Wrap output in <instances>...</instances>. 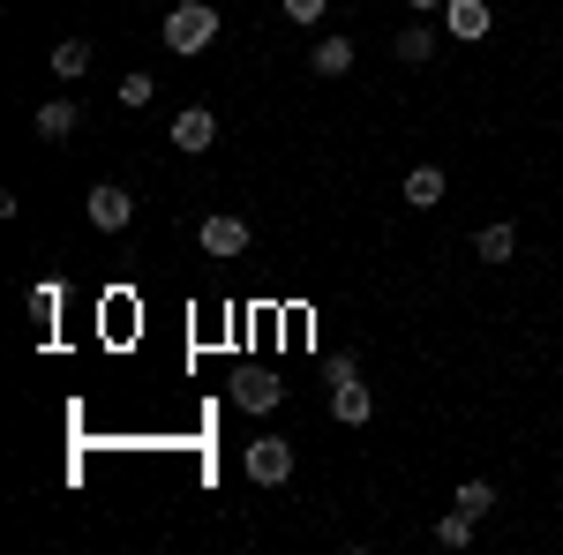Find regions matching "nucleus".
Masks as SVG:
<instances>
[{
    "label": "nucleus",
    "mask_w": 563,
    "mask_h": 555,
    "mask_svg": "<svg viewBox=\"0 0 563 555\" xmlns=\"http://www.w3.org/2000/svg\"><path fill=\"white\" fill-rule=\"evenodd\" d=\"M218 45V8L211 0H174V8H166V53H188V60H196V53H211Z\"/></svg>",
    "instance_id": "f257e3e1"
},
{
    "label": "nucleus",
    "mask_w": 563,
    "mask_h": 555,
    "mask_svg": "<svg viewBox=\"0 0 563 555\" xmlns=\"http://www.w3.org/2000/svg\"><path fill=\"white\" fill-rule=\"evenodd\" d=\"M368 413H376V398H368V384H361V368L339 360V368H331V421L339 428H368Z\"/></svg>",
    "instance_id": "f03ea898"
},
{
    "label": "nucleus",
    "mask_w": 563,
    "mask_h": 555,
    "mask_svg": "<svg viewBox=\"0 0 563 555\" xmlns=\"http://www.w3.org/2000/svg\"><path fill=\"white\" fill-rule=\"evenodd\" d=\"M84 218L98 225V233H129V218H135V196L121 188V180H98L84 196Z\"/></svg>",
    "instance_id": "7ed1b4c3"
},
{
    "label": "nucleus",
    "mask_w": 563,
    "mask_h": 555,
    "mask_svg": "<svg viewBox=\"0 0 563 555\" xmlns=\"http://www.w3.org/2000/svg\"><path fill=\"white\" fill-rule=\"evenodd\" d=\"M241 466H249L256 488H278V480H294V443H286V435H256Z\"/></svg>",
    "instance_id": "20e7f679"
},
{
    "label": "nucleus",
    "mask_w": 563,
    "mask_h": 555,
    "mask_svg": "<svg viewBox=\"0 0 563 555\" xmlns=\"http://www.w3.org/2000/svg\"><path fill=\"white\" fill-rule=\"evenodd\" d=\"M196 241H203V256H218V263L249 256V218H233V211H211L203 225H196Z\"/></svg>",
    "instance_id": "39448f33"
},
{
    "label": "nucleus",
    "mask_w": 563,
    "mask_h": 555,
    "mask_svg": "<svg viewBox=\"0 0 563 555\" xmlns=\"http://www.w3.org/2000/svg\"><path fill=\"white\" fill-rule=\"evenodd\" d=\"M233 406H241V413H278V406H286V384H278L271 368H241V376H233Z\"/></svg>",
    "instance_id": "423d86ee"
},
{
    "label": "nucleus",
    "mask_w": 563,
    "mask_h": 555,
    "mask_svg": "<svg viewBox=\"0 0 563 555\" xmlns=\"http://www.w3.org/2000/svg\"><path fill=\"white\" fill-rule=\"evenodd\" d=\"M443 31L459 45H481L496 31V15H488V0H443Z\"/></svg>",
    "instance_id": "0eeeda50"
},
{
    "label": "nucleus",
    "mask_w": 563,
    "mask_h": 555,
    "mask_svg": "<svg viewBox=\"0 0 563 555\" xmlns=\"http://www.w3.org/2000/svg\"><path fill=\"white\" fill-rule=\"evenodd\" d=\"M211 143H218V113H211V106H188V113L174 121V151H180V158H203Z\"/></svg>",
    "instance_id": "6e6552de"
},
{
    "label": "nucleus",
    "mask_w": 563,
    "mask_h": 555,
    "mask_svg": "<svg viewBox=\"0 0 563 555\" xmlns=\"http://www.w3.org/2000/svg\"><path fill=\"white\" fill-rule=\"evenodd\" d=\"M31 129H38L45 143H60V135H76V129H84V106H76V98H45L38 113H31Z\"/></svg>",
    "instance_id": "1a4fd4ad"
},
{
    "label": "nucleus",
    "mask_w": 563,
    "mask_h": 555,
    "mask_svg": "<svg viewBox=\"0 0 563 555\" xmlns=\"http://www.w3.org/2000/svg\"><path fill=\"white\" fill-rule=\"evenodd\" d=\"M443 203V166H413L406 173V211H435Z\"/></svg>",
    "instance_id": "9d476101"
},
{
    "label": "nucleus",
    "mask_w": 563,
    "mask_h": 555,
    "mask_svg": "<svg viewBox=\"0 0 563 555\" xmlns=\"http://www.w3.org/2000/svg\"><path fill=\"white\" fill-rule=\"evenodd\" d=\"M474 256L481 263H511V256H519V225H481Z\"/></svg>",
    "instance_id": "9b49d317"
},
{
    "label": "nucleus",
    "mask_w": 563,
    "mask_h": 555,
    "mask_svg": "<svg viewBox=\"0 0 563 555\" xmlns=\"http://www.w3.org/2000/svg\"><path fill=\"white\" fill-rule=\"evenodd\" d=\"M84 68H90V45L84 38H60V45H53V76H60V84H76Z\"/></svg>",
    "instance_id": "f8f14e48"
},
{
    "label": "nucleus",
    "mask_w": 563,
    "mask_h": 555,
    "mask_svg": "<svg viewBox=\"0 0 563 555\" xmlns=\"http://www.w3.org/2000/svg\"><path fill=\"white\" fill-rule=\"evenodd\" d=\"M429 53H435V31H429V23H406V31H398V60H406V68H421Z\"/></svg>",
    "instance_id": "ddd939ff"
},
{
    "label": "nucleus",
    "mask_w": 563,
    "mask_h": 555,
    "mask_svg": "<svg viewBox=\"0 0 563 555\" xmlns=\"http://www.w3.org/2000/svg\"><path fill=\"white\" fill-rule=\"evenodd\" d=\"M353 68V38H316V76H346Z\"/></svg>",
    "instance_id": "4468645a"
},
{
    "label": "nucleus",
    "mask_w": 563,
    "mask_h": 555,
    "mask_svg": "<svg viewBox=\"0 0 563 555\" xmlns=\"http://www.w3.org/2000/svg\"><path fill=\"white\" fill-rule=\"evenodd\" d=\"M474 525H481L474 511H451V518H435V541H443V548H466V541H474Z\"/></svg>",
    "instance_id": "2eb2a0df"
},
{
    "label": "nucleus",
    "mask_w": 563,
    "mask_h": 555,
    "mask_svg": "<svg viewBox=\"0 0 563 555\" xmlns=\"http://www.w3.org/2000/svg\"><path fill=\"white\" fill-rule=\"evenodd\" d=\"M451 503H459V511H474V518H488V511H496V488H488V480H459V496H451Z\"/></svg>",
    "instance_id": "dca6fc26"
},
{
    "label": "nucleus",
    "mask_w": 563,
    "mask_h": 555,
    "mask_svg": "<svg viewBox=\"0 0 563 555\" xmlns=\"http://www.w3.org/2000/svg\"><path fill=\"white\" fill-rule=\"evenodd\" d=\"M151 98H158V76H143V68L121 76V106H151Z\"/></svg>",
    "instance_id": "f3484780"
},
{
    "label": "nucleus",
    "mask_w": 563,
    "mask_h": 555,
    "mask_svg": "<svg viewBox=\"0 0 563 555\" xmlns=\"http://www.w3.org/2000/svg\"><path fill=\"white\" fill-rule=\"evenodd\" d=\"M31 315H38V323H53V315H60V286H53V278H45V286H31Z\"/></svg>",
    "instance_id": "a211bd4d"
},
{
    "label": "nucleus",
    "mask_w": 563,
    "mask_h": 555,
    "mask_svg": "<svg viewBox=\"0 0 563 555\" xmlns=\"http://www.w3.org/2000/svg\"><path fill=\"white\" fill-rule=\"evenodd\" d=\"M331 15V0H286V23H323Z\"/></svg>",
    "instance_id": "6ab92c4d"
},
{
    "label": "nucleus",
    "mask_w": 563,
    "mask_h": 555,
    "mask_svg": "<svg viewBox=\"0 0 563 555\" xmlns=\"http://www.w3.org/2000/svg\"><path fill=\"white\" fill-rule=\"evenodd\" d=\"M406 8H413V15H443V0H406Z\"/></svg>",
    "instance_id": "aec40b11"
}]
</instances>
